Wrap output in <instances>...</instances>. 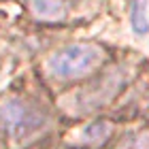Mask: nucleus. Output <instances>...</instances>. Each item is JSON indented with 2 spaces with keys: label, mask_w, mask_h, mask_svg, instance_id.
<instances>
[{
  "label": "nucleus",
  "mask_w": 149,
  "mask_h": 149,
  "mask_svg": "<svg viewBox=\"0 0 149 149\" xmlns=\"http://www.w3.org/2000/svg\"><path fill=\"white\" fill-rule=\"evenodd\" d=\"M107 60V51L94 43H72L58 49L47 60V72L53 79L72 81L96 72Z\"/></svg>",
  "instance_id": "nucleus-1"
},
{
  "label": "nucleus",
  "mask_w": 149,
  "mask_h": 149,
  "mask_svg": "<svg viewBox=\"0 0 149 149\" xmlns=\"http://www.w3.org/2000/svg\"><path fill=\"white\" fill-rule=\"evenodd\" d=\"M47 121L49 115L30 100H0V128L15 141H30L47 126Z\"/></svg>",
  "instance_id": "nucleus-2"
},
{
  "label": "nucleus",
  "mask_w": 149,
  "mask_h": 149,
  "mask_svg": "<svg viewBox=\"0 0 149 149\" xmlns=\"http://www.w3.org/2000/svg\"><path fill=\"white\" fill-rule=\"evenodd\" d=\"M121 81H124V74L121 70L109 74V77H104V81L100 83V87L96 90H87V92H81L77 96V109L81 111H90V109H98V107H102L104 102H109L113 98V94L121 87Z\"/></svg>",
  "instance_id": "nucleus-3"
},
{
  "label": "nucleus",
  "mask_w": 149,
  "mask_h": 149,
  "mask_svg": "<svg viewBox=\"0 0 149 149\" xmlns=\"http://www.w3.org/2000/svg\"><path fill=\"white\" fill-rule=\"evenodd\" d=\"M32 15L40 22H60L66 17L64 0H30L28 2Z\"/></svg>",
  "instance_id": "nucleus-4"
},
{
  "label": "nucleus",
  "mask_w": 149,
  "mask_h": 149,
  "mask_svg": "<svg viewBox=\"0 0 149 149\" xmlns=\"http://www.w3.org/2000/svg\"><path fill=\"white\" fill-rule=\"evenodd\" d=\"M147 4H149V0H132V6H130V26H132L134 34H139V36L149 34Z\"/></svg>",
  "instance_id": "nucleus-5"
},
{
  "label": "nucleus",
  "mask_w": 149,
  "mask_h": 149,
  "mask_svg": "<svg viewBox=\"0 0 149 149\" xmlns=\"http://www.w3.org/2000/svg\"><path fill=\"white\" fill-rule=\"evenodd\" d=\"M111 134V126L107 124V121H92L90 126L83 128V132H81V143L85 145H100L104 143L107 139H109Z\"/></svg>",
  "instance_id": "nucleus-6"
},
{
  "label": "nucleus",
  "mask_w": 149,
  "mask_h": 149,
  "mask_svg": "<svg viewBox=\"0 0 149 149\" xmlns=\"http://www.w3.org/2000/svg\"><path fill=\"white\" fill-rule=\"evenodd\" d=\"M117 149H149V130L128 134Z\"/></svg>",
  "instance_id": "nucleus-7"
}]
</instances>
